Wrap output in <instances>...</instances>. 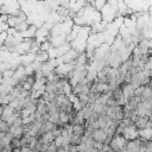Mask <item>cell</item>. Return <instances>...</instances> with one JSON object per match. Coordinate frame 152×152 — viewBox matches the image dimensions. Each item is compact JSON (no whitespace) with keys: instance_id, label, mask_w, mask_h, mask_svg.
Wrapping results in <instances>:
<instances>
[{"instance_id":"obj_1","label":"cell","mask_w":152,"mask_h":152,"mask_svg":"<svg viewBox=\"0 0 152 152\" xmlns=\"http://www.w3.org/2000/svg\"><path fill=\"white\" fill-rule=\"evenodd\" d=\"M126 142H127V139H125L121 134H115L110 140L109 145L113 151H125Z\"/></svg>"},{"instance_id":"obj_2","label":"cell","mask_w":152,"mask_h":152,"mask_svg":"<svg viewBox=\"0 0 152 152\" xmlns=\"http://www.w3.org/2000/svg\"><path fill=\"white\" fill-rule=\"evenodd\" d=\"M122 137L127 140H131V139H135L139 137V129L135 127V125H131V126H127L124 128L122 131Z\"/></svg>"},{"instance_id":"obj_3","label":"cell","mask_w":152,"mask_h":152,"mask_svg":"<svg viewBox=\"0 0 152 152\" xmlns=\"http://www.w3.org/2000/svg\"><path fill=\"white\" fill-rule=\"evenodd\" d=\"M91 138L95 140V141H99V142H104L106 139H107V132L103 129V128H95L91 133Z\"/></svg>"},{"instance_id":"obj_4","label":"cell","mask_w":152,"mask_h":152,"mask_svg":"<svg viewBox=\"0 0 152 152\" xmlns=\"http://www.w3.org/2000/svg\"><path fill=\"white\" fill-rule=\"evenodd\" d=\"M8 132L12 134L13 138L20 139L25 134V128H24V126H13V125H11L10 128H8Z\"/></svg>"},{"instance_id":"obj_5","label":"cell","mask_w":152,"mask_h":152,"mask_svg":"<svg viewBox=\"0 0 152 152\" xmlns=\"http://www.w3.org/2000/svg\"><path fill=\"white\" fill-rule=\"evenodd\" d=\"M140 150V141L138 138L135 139H131V140H127L126 142V146H125V151H129V152H133V151H139Z\"/></svg>"},{"instance_id":"obj_6","label":"cell","mask_w":152,"mask_h":152,"mask_svg":"<svg viewBox=\"0 0 152 152\" xmlns=\"http://www.w3.org/2000/svg\"><path fill=\"white\" fill-rule=\"evenodd\" d=\"M14 112H15V109H14L12 106L6 104V106H4V108H2V113H1V115H0V119L7 121V120L12 116V114H13Z\"/></svg>"},{"instance_id":"obj_7","label":"cell","mask_w":152,"mask_h":152,"mask_svg":"<svg viewBox=\"0 0 152 152\" xmlns=\"http://www.w3.org/2000/svg\"><path fill=\"white\" fill-rule=\"evenodd\" d=\"M147 122H148V116H141V115H138L137 119L134 120V125L138 129H142L147 126Z\"/></svg>"},{"instance_id":"obj_8","label":"cell","mask_w":152,"mask_h":152,"mask_svg":"<svg viewBox=\"0 0 152 152\" xmlns=\"http://www.w3.org/2000/svg\"><path fill=\"white\" fill-rule=\"evenodd\" d=\"M70 122V118H69V113L64 112V110H61L59 114H58V121H57V125L58 126H64L65 124Z\"/></svg>"},{"instance_id":"obj_9","label":"cell","mask_w":152,"mask_h":152,"mask_svg":"<svg viewBox=\"0 0 152 152\" xmlns=\"http://www.w3.org/2000/svg\"><path fill=\"white\" fill-rule=\"evenodd\" d=\"M49 58H50V57H49V53H48V51H44V50H39L38 52H36V58H34V61H37V62H40V63H44V62H46Z\"/></svg>"},{"instance_id":"obj_10","label":"cell","mask_w":152,"mask_h":152,"mask_svg":"<svg viewBox=\"0 0 152 152\" xmlns=\"http://www.w3.org/2000/svg\"><path fill=\"white\" fill-rule=\"evenodd\" d=\"M86 132V126L82 124H72V133L83 135Z\"/></svg>"},{"instance_id":"obj_11","label":"cell","mask_w":152,"mask_h":152,"mask_svg":"<svg viewBox=\"0 0 152 152\" xmlns=\"http://www.w3.org/2000/svg\"><path fill=\"white\" fill-rule=\"evenodd\" d=\"M152 97V88L148 86H144V89H142V93H141V99L142 100H148Z\"/></svg>"},{"instance_id":"obj_12","label":"cell","mask_w":152,"mask_h":152,"mask_svg":"<svg viewBox=\"0 0 152 152\" xmlns=\"http://www.w3.org/2000/svg\"><path fill=\"white\" fill-rule=\"evenodd\" d=\"M82 138H83V135H81V134L71 133V138H70V144H72V145H80V144L82 142Z\"/></svg>"},{"instance_id":"obj_13","label":"cell","mask_w":152,"mask_h":152,"mask_svg":"<svg viewBox=\"0 0 152 152\" xmlns=\"http://www.w3.org/2000/svg\"><path fill=\"white\" fill-rule=\"evenodd\" d=\"M12 97L10 96V94H0V104L2 106H6L11 102Z\"/></svg>"},{"instance_id":"obj_14","label":"cell","mask_w":152,"mask_h":152,"mask_svg":"<svg viewBox=\"0 0 152 152\" xmlns=\"http://www.w3.org/2000/svg\"><path fill=\"white\" fill-rule=\"evenodd\" d=\"M8 128H10V125L7 124V121L0 119V131L1 132H8Z\"/></svg>"},{"instance_id":"obj_15","label":"cell","mask_w":152,"mask_h":152,"mask_svg":"<svg viewBox=\"0 0 152 152\" xmlns=\"http://www.w3.org/2000/svg\"><path fill=\"white\" fill-rule=\"evenodd\" d=\"M145 151H152V139H148L146 142H145Z\"/></svg>"}]
</instances>
